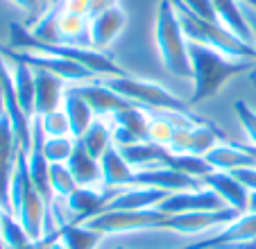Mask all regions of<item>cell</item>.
I'll return each instance as SVG.
<instances>
[{
	"label": "cell",
	"mask_w": 256,
	"mask_h": 249,
	"mask_svg": "<svg viewBox=\"0 0 256 249\" xmlns=\"http://www.w3.org/2000/svg\"><path fill=\"white\" fill-rule=\"evenodd\" d=\"M188 57H190V70H193V96H190V104H200V102L208 100V98L218 96L220 88L227 84L229 80L242 75L247 70H254V59H238L232 54H224L220 50L206 48L200 44H190L188 41Z\"/></svg>",
	"instance_id": "cell-1"
},
{
	"label": "cell",
	"mask_w": 256,
	"mask_h": 249,
	"mask_svg": "<svg viewBox=\"0 0 256 249\" xmlns=\"http://www.w3.org/2000/svg\"><path fill=\"white\" fill-rule=\"evenodd\" d=\"M10 48L14 50H28V52H39V54H52V57H62L68 62H75L91 70L96 77H122L127 75L109 54L98 52L86 46H68V44H44L39 38H34L25 25L10 23Z\"/></svg>",
	"instance_id": "cell-2"
},
{
	"label": "cell",
	"mask_w": 256,
	"mask_h": 249,
	"mask_svg": "<svg viewBox=\"0 0 256 249\" xmlns=\"http://www.w3.org/2000/svg\"><path fill=\"white\" fill-rule=\"evenodd\" d=\"M10 206L12 213L20 220V224L25 226L28 236L36 242L46 234H50V208L46 204V200L41 197V192L36 190L32 177L28 170V152L20 150L16 156V168L12 174V186H10Z\"/></svg>",
	"instance_id": "cell-3"
},
{
	"label": "cell",
	"mask_w": 256,
	"mask_h": 249,
	"mask_svg": "<svg viewBox=\"0 0 256 249\" xmlns=\"http://www.w3.org/2000/svg\"><path fill=\"white\" fill-rule=\"evenodd\" d=\"M154 41L159 48V57L164 66L174 77L190 80V57H188V38L184 34L179 14L174 10L172 0H159L154 18Z\"/></svg>",
	"instance_id": "cell-4"
},
{
	"label": "cell",
	"mask_w": 256,
	"mask_h": 249,
	"mask_svg": "<svg viewBox=\"0 0 256 249\" xmlns=\"http://www.w3.org/2000/svg\"><path fill=\"white\" fill-rule=\"evenodd\" d=\"M172 5H174V10H177L179 20H182V28H184V34L190 44H200V46H206V48L220 50V52H224V54H232V57L254 59L256 62L254 46L240 41L236 34H232L227 28H222L218 20L200 18L198 14L188 12L186 7L174 2V0H172Z\"/></svg>",
	"instance_id": "cell-5"
},
{
	"label": "cell",
	"mask_w": 256,
	"mask_h": 249,
	"mask_svg": "<svg viewBox=\"0 0 256 249\" xmlns=\"http://www.w3.org/2000/svg\"><path fill=\"white\" fill-rule=\"evenodd\" d=\"M102 84H106V86L112 88V91H116L118 96L127 98L130 102L143 106V109L174 111V114L198 116L188 102H184L182 98H177L174 93H170L168 88L156 84V82L140 80V77H132V75H122V77H104Z\"/></svg>",
	"instance_id": "cell-6"
},
{
	"label": "cell",
	"mask_w": 256,
	"mask_h": 249,
	"mask_svg": "<svg viewBox=\"0 0 256 249\" xmlns=\"http://www.w3.org/2000/svg\"><path fill=\"white\" fill-rule=\"evenodd\" d=\"M166 220V213L159 208H148V211H102L93 220L84 224L93 226L96 231L104 234H132V231L159 229V224Z\"/></svg>",
	"instance_id": "cell-7"
},
{
	"label": "cell",
	"mask_w": 256,
	"mask_h": 249,
	"mask_svg": "<svg viewBox=\"0 0 256 249\" xmlns=\"http://www.w3.org/2000/svg\"><path fill=\"white\" fill-rule=\"evenodd\" d=\"M0 54L2 57H14L20 59L23 64H28L32 70H46L50 75L62 77L64 82H70V84H80V82H91L93 72L86 70L84 66L75 62H68L62 57H52V54H39V52H28V50H14L10 46H0Z\"/></svg>",
	"instance_id": "cell-8"
},
{
	"label": "cell",
	"mask_w": 256,
	"mask_h": 249,
	"mask_svg": "<svg viewBox=\"0 0 256 249\" xmlns=\"http://www.w3.org/2000/svg\"><path fill=\"white\" fill-rule=\"evenodd\" d=\"M240 218L234 208H220V211H202V213H184V216H166V220L159 224L161 231H172V234L184 236H206L220 226L229 224L232 220Z\"/></svg>",
	"instance_id": "cell-9"
},
{
	"label": "cell",
	"mask_w": 256,
	"mask_h": 249,
	"mask_svg": "<svg viewBox=\"0 0 256 249\" xmlns=\"http://www.w3.org/2000/svg\"><path fill=\"white\" fill-rule=\"evenodd\" d=\"M156 208L161 213H166V216H184V213L220 211V208H227V206L211 188L200 186V188H190V190L170 192Z\"/></svg>",
	"instance_id": "cell-10"
},
{
	"label": "cell",
	"mask_w": 256,
	"mask_h": 249,
	"mask_svg": "<svg viewBox=\"0 0 256 249\" xmlns=\"http://www.w3.org/2000/svg\"><path fill=\"white\" fill-rule=\"evenodd\" d=\"M250 238H256V216L245 213V216L232 220L229 224L220 226V229L202 236L200 240H193V242L177 249H227L232 244L250 240Z\"/></svg>",
	"instance_id": "cell-11"
},
{
	"label": "cell",
	"mask_w": 256,
	"mask_h": 249,
	"mask_svg": "<svg viewBox=\"0 0 256 249\" xmlns=\"http://www.w3.org/2000/svg\"><path fill=\"white\" fill-rule=\"evenodd\" d=\"M72 91L80 93L84 100L88 102V106L93 109V114L98 118H112V116L120 114V111H127L132 106H136L134 102H130L127 98L118 96L116 91L102 84V82H80V84H72Z\"/></svg>",
	"instance_id": "cell-12"
},
{
	"label": "cell",
	"mask_w": 256,
	"mask_h": 249,
	"mask_svg": "<svg viewBox=\"0 0 256 249\" xmlns=\"http://www.w3.org/2000/svg\"><path fill=\"white\" fill-rule=\"evenodd\" d=\"M18 152L20 148L16 143V136L10 120H7L5 114H0V208H5V211H12L10 186H12V174H14Z\"/></svg>",
	"instance_id": "cell-13"
},
{
	"label": "cell",
	"mask_w": 256,
	"mask_h": 249,
	"mask_svg": "<svg viewBox=\"0 0 256 249\" xmlns=\"http://www.w3.org/2000/svg\"><path fill=\"white\" fill-rule=\"evenodd\" d=\"M125 25H127V14L120 5L88 18V46L93 50H98V52H104L118 38V34L122 32Z\"/></svg>",
	"instance_id": "cell-14"
},
{
	"label": "cell",
	"mask_w": 256,
	"mask_h": 249,
	"mask_svg": "<svg viewBox=\"0 0 256 249\" xmlns=\"http://www.w3.org/2000/svg\"><path fill=\"white\" fill-rule=\"evenodd\" d=\"M168 195L170 192L166 190L145 186L120 188V190L112 192V200H109L104 211H148V208H156Z\"/></svg>",
	"instance_id": "cell-15"
},
{
	"label": "cell",
	"mask_w": 256,
	"mask_h": 249,
	"mask_svg": "<svg viewBox=\"0 0 256 249\" xmlns=\"http://www.w3.org/2000/svg\"><path fill=\"white\" fill-rule=\"evenodd\" d=\"M132 186H145V188H156V190H166V192H179V190L200 188L202 184L193 177H186V174L177 172V170L161 166V168L134 172V184Z\"/></svg>",
	"instance_id": "cell-16"
},
{
	"label": "cell",
	"mask_w": 256,
	"mask_h": 249,
	"mask_svg": "<svg viewBox=\"0 0 256 249\" xmlns=\"http://www.w3.org/2000/svg\"><path fill=\"white\" fill-rule=\"evenodd\" d=\"M200 184H202V186H206V188H211V190L224 202V206L234 208V211L240 213V216H245V213H247L250 190H247V188L242 186L236 177H234V174L213 170V172L206 174V177H204Z\"/></svg>",
	"instance_id": "cell-17"
},
{
	"label": "cell",
	"mask_w": 256,
	"mask_h": 249,
	"mask_svg": "<svg viewBox=\"0 0 256 249\" xmlns=\"http://www.w3.org/2000/svg\"><path fill=\"white\" fill-rule=\"evenodd\" d=\"M109 200H112L109 192H102L93 186H78L66 197V204L68 211L72 213V222L84 224V222L93 220L96 216H100L106 208Z\"/></svg>",
	"instance_id": "cell-18"
},
{
	"label": "cell",
	"mask_w": 256,
	"mask_h": 249,
	"mask_svg": "<svg viewBox=\"0 0 256 249\" xmlns=\"http://www.w3.org/2000/svg\"><path fill=\"white\" fill-rule=\"evenodd\" d=\"M34 84H36V93H34V116H46L50 111L62 109L64 96V80L57 75H50L46 70H34Z\"/></svg>",
	"instance_id": "cell-19"
},
{
	"label": "cell",
	"mask_w": 256,
	"mask_h": 249,
	"mask_svg": "<svg viewBox=\"0 0 256 249\" xmlns=\"http://www.w3.org/2000/svg\"><path fill=\"white\" fill-rule=\"evenodd\" d=\"M100 170H102V184L109 190H120V188H130L134 184V170L125 161L120 150L116 145L106 150L100 156Z\"/></svg>",
	"instance_id": "cell-20"
},
{
	"label": "cell",
	"mask_w": 256,
	"mask_h": 249,
	"mask_svg": "<svg viewBox=\"0 0 256 249\" xmlns=\"http://www.w3.org/2000/svg\"><path fill=\"white\" fill-rule=\"evenodd\" d=\"M211 168L218 170V172H236V170L242 168H256V158L247 152L242 145H227V143H220L206 154Z\"/></svg>",
	"instance_id": "cell-21"
},
{
	"label": "cell",
	"mask_w": 256,
	"mask_h": 249,
	"mask_svg": "<svg viewBox=\"0 0 256 249\" xmlns=\"http://www.w3.org/2000/svg\"><path fill=\"white\" fill-rule=\"evenodd\" d=\"M2 57V54H0ZM10 64V72H12V84H14V93L18 100L20 109L25 111L28 118L34 116V93H36V84H34V70L23 64L20 59L14 57H2Z\"/></svg>",
	"instance_id": "cell-22"
},
{
	"label": "cell",
	"mask_w": 256,
	"mask_h": 249,
	"mask_svg": "<svg viewBox=\"0 0 256 249\" xmlns=\"http://www.w3.org/2000/svg\"><path fill=\"white\" fill-rule=\"evenodd\" d=\"M120 154L132 166V170L138 172V170H150V168H161V166H166L172 152H170L168 148H164V145L152 143V140H143V143L122 148Z\"/></svg>",
	"instance_id": "cell-23"
},
{
	"label": "cell",
	"mask_w": 256,
	"mask_h": 249,
	"mask_svg": "<svg viewBox=\"0 0 256 249\" xmlns=\"http://www.w3.org/2000/svg\"><path fill=\"white\" fill-rule=\"evenodd\" d=\"M208 2H211L213 12H216L218 23L222 25V28H227L232 34H236L240 41L254 46L252 44V30L247 25L245 14H242L240 0H208Z\"/></svg>",
	"instance_id": "cell-24"
},
{
	"label": "cell",
	"mask_w": 256,
	"mask_h": 249,
	"mask_svg": "<svg viewBox=\"0 0 256 249\" xmlns=\"http://www.w3.org/2000/svg\"><path fill=\"white\" fill-rule=\"evenodd\" d=\"M66 166L70 168L72 179H75L78 186H93L96 188L98 184H102L100 161H98L96 156H91L80 140H75V150H72L70 158L66 161Z\"/></svg>",
	"instance_id": "cell-25"
},
{
	"label": "cell",
	"mask_w": 256,
	"mask_h": 249,
	"mask_svg": "<svg viewBox=\"0 0 256 249\" xmlns=\"http://www.w3.org/2000/svg\"><path fill=\"white\" fill-rule=\"evenodd\" d=\"M62 109L66 111V118L70 122V136L72 138H82V134L91 127V122L96 120V114L88 106V102L84 100L80 93H75L72 88H68L64 96Z\"/></svg>",
	"instance_id": "cell-26"
},
{
	"label": "cell",
	"mask_w": 256,
	"mask_h": 249,
	"mask_svg": "<svg viewBox=\"0 0 256 249\" xmlns=\"http://www.w3.org/2000/svg\"><path fill=\"white\" fill-rule=\"evenodd\" d=\"M59 240L64 242L66 249H96L102 240V234L96 231L88 224H80V222H64L57 229Z\"/></svg>",
	"instance_id": "cell-27"
},
{
	"label": "cell",
	"mask_w": 256,
	"mask_h": 249,
	"mask_svg": "<svg viewBox=\"0 0 256 249\" xmlns=\"http://www.w3.org/2000/svg\"><path fill=\"white\" fill-rule=\"evenodd\" d=\"M57 28H59V44H68V46H88V18L86 16H78L70 12H62L59 10V18H57Z\"/></svg>",
	"instance_id": "cell-28"
},
{
	"label": "cell",
	"mask_w": 256,
	"mask_h": 249,
	"mask_svg": "<svg viewBox=\"0 0 256 249\" xmlns=\"http://www.w3.org/2000/svg\"><path fill=\"white\" fill-rule=\"evenodd\" d=\"M80 143L86 148V152L91 156H96L100 161V156L106 152V150L112 148V124L106 122V118H96L91 122L86 132L82 134V138H78Z\"/></svg>",
	"instance_id": "cell-29"
},
{
	"label": "cell",
	"mask_w": 256,
	"mask_h": 249,
	"mask_svg": "<svg viewBox=\"0 0 256 249\" xmlns=\"http://www.w3.org/2000/svg\"><path fill=\"white\" fill-rule=\"evenodd\" d=\"M150 116L148 114V109H143V106H132V109L127 111H120V114L112 116V122L114 124H120V127H125L130 134H134L138 140H148V132H150Z\"/></svg>",
	"instance_id": "cell-30"
},
{
	"label": "cell",
	"mask_w": 256,
	"mask_h": 249,
	"mask_svg": "<svg viewBox=\"0 0 256 249\" xmlns=\"http://www.w3.org/2000/svg\"><path fill=\"white\" fill-rule=\"evenodd\" d=\"M166 168H172L177 172L186 174V177H193L198 182H202L206 174L213 172L211 163L204 156H198V154H170Z\"/></svg>",
	"instance_id": "cell-31"
},
{
	"label": "cell",
	"mask_w": 256,
	"mask_h": 249,
	"mask_svg": "<svg viewBox=\"0 0 256 249\" xmlns=\"http://www.w3.org/2000/svg\"><path fill=\"white\" fill-rule=\"evenodd\" d=\"M0 231H2V244H5V249H18V247L34 242L28 236L25 226L20 224L18 218L12 211H5V208L0 213Z\"/></svg>",
	"instance_id": "cell-32"
},
{
	"label": "cell",
	"mask_w": 256,
	"mask_h": 249,
	"mask_svg": "<svg viewBox=\"0 0 256 249\" xmlns=\"http://www.w3.org/2000/svg\"><path fill=\"white\" fill-rule=\"evenodd\" d=\"M75 140L72 136H46L44 140V156L48 163H66L70 158L72 150H75Z\"/></svg>",
	"instance_id": "cell-33"
},
{
	"label": "cell",
	"mask_w": 256,
	"mask_h": 249,
	"mask_svg": "<svg viewBox=\"0 0 256 249\" xmlns=\"http://www.w3.org/2000/svg\"><path fill=\"white\" fill-rule=\"evenodd\" d=\"M50 186H52V192L59 200H66L78 188L70 168H68L66 163H50Z\"/></svg>",
	"instance_id": "cell-34"
},
{
	"label": "cell",
	"mask_w": 256,
	"mask_h": 249,
	"mask_svg": "<svg viewBox=\"0 0 256 249\" xmlns=\"http://www.w3.org/2000/svg\"><path fill=\"white\" fill-rule=\"evenodd\" d=\"M174 130H177V127L166 118V114L154 111V114L150 116V132H148V140L168 148L170 140H172V136H174Z\"/></svg>",
	"instance_id": "cell-35"
},
{
	"label": "cell",
	"mask_w": 256,
	"mask_h": 249,
	"mask_svg": "<svg viewBox=\"0 0 256 249\" xmlns=\"http://www.w3.org/2000/svg\"><path fill=\"white\" fill-rule=\"evenodd\" d=\"M234 114H236L238 122H240L242 132L247 136V145L256 148V111L245 100H238L234 102Z\"/></svg>",
	"instance_id": "cell-36"
},
{
	"label": "cell",
	"mask_w": 256,
	"mask_h": 249,
	"mask_svg": "<svg viewBox=\"0 0 256 249\" xmlns=\"http://www.w3.org/2000/svg\"><path fill=\"white\" fill-rule=\"evenodd\" d=\"M39 118H41V124H44L46 136H70V122H68L64 109L50 111V114L39 116Z\"/></svg>",
	"instance_id": "cell-37"
},
{
	"label": "cell",
	"mask_w": 256,
	"mask_h": 249,
	"mask_svg": "<svg viewBox=\"0 0 256 249\" xmlns=\"http://www.w3.org/2000/svg\"><path fill=\"white\" fill-rule=\"evenodd\" d=\"M174 2H179V5L186 7V10L193 12V14H198L200 18L218 20L216 18V12H213V7H211V2H208V0H174Z\"/></svg>",
	"instance_id": "cell-38"
},
{
	"label": "cell",
	"mask_w": 256,
	"mask_h": 249,
	"mask_svg": "<svg viewBox=\"0 0 256 249\" xmlns=\"http://www.w3.org/2000/svg\"><path fill=\"white\" fill-rule=\"evenodd\" d=\"M232 174L250 192H256V168H242V170H236V172H232Z\"/></svg>",
	"instance_id": "cell-39"
},
{
	"label": "cell",
	"mask_w": 256,
	"mask_h": 249,
	"mask_svg": "<svg viewBox=\"0 0 256 249\" xmlns=\"http://www.w3.org/2000/svg\"><path fill=\"white\" fill-rule=\"evenodd\" d=\"M242 14H245L247 25H250V30H252V44H254V48H256V7L242 2ZM252 75H256V64H254V72H252Z\"/></svg>",
	"instance_id": "cell-40"
},
{
	"label": "cell",
	"mask_w": 256,
	"mask_h": 249,
	"mask_svg": "<svg viewBox=\"0 0 256 249\" xmlns=\"http://www.w3.org/2000/svg\"><path fill=\"white\" fill-rule=\"evenodd\" d=\"M114 7H118V0H91V5H88V18L102 14V12L114 10Z\"/></svg>",
	"instance_id": "cell-41"
},
{
	"label": "cell",
	"mask_w": 256,
	"mask_h": 249,
	"mask_svg": "<svg viewBox=\"0 0 256 249\" xmlns=\"http://www.w3.org/2000/svg\"><path fill=\"white\" fill-rule=\"evenodd\" d=\"M39 242H41V249H66V247H64V242L59 240L57 229L50 231V234H46L44 238L39 240Z\"/></svg>",
	"instance_id": "cell-42"
},
{
	"label": "cell",
	"mask_w": 256,
	"mask_h": 249,
	"mask_svg": "<svg viewBox=\"0 0 256 249\" xmlns=\"http://www.w3.org/2000/svg\"><path fill=\"white\" fill-rule=\"evenodd\" d=\"M14 5H18L20 10L30 12V14H34V12H39L41 5H44V0H12Z\"/></svg>",
	"instance_id": "cell-43"
},
{
	"label": "cell",
	"mask_w": 256,
	"mask_h": 249,
	"mask_svg": "<svg viewBox=\"0 0 256 249\" xmlns=\"http://www.w3.org/2000/svg\"><path fill=\"white\" fill-rule=\"evenodd\" d=\"M247 213L256 216V192H250V200H247Z\"/></svg>",
	"instance_id": "cell-44"
},
{
	"label": "cell",
	"mask_w": 256,
	"mask_h": 249,
	"mask_svg": "<svg viewBox=\"0 0 256 249\" xmlns=\"http://www.w3.org/2000/svg\"><path fill=\"white\" fill-rule=\"evenodd\" d=\"M2 70H5V59L0 57V98H2Z\"/></svg>",
	"instance_id": "cell-45"
},
{
	"label": "cell",
	"mask_w": 256,
	"mask_h": 249,
	"mask_svg": "<svg viewBox=\"0 0 256 249\" xmlns=\"http://www.w3.org/2000/svg\"><path fill=\"white\" fill-rule=\"evenodd\" d=\"M18 249H41V242L36 240V242H30V244H25V247H18Z\"/></svg>",
	"instance_id": "cell-46"
},
{
	"label": "cell",
	"mask_w": 256,
	"mask_h": 249,
	"mask_svg": "<svg viewBox=\"0 0 256 249\" xmlns=\"http://www.w3.org/2000/svg\"><path fill=\"white\" fill-rule=\"evenodd\" d=\"M242 148H245V150H247V152H250V154H252V156H254V158H256V148H252V145H247V143H245V145H242Z\"/></svg>",
	"instance_id": "cell-47"
},
{
	"label": "cell",
	"mask_w": 256,
	"mask_h": 249,
	"mask_svg": "<svg viewBox=\"0 0 256 249\" xmlns=\"http://www.w3.org/2000/svg\"><path fill=\"white\" fill-rule=\"evenodd\" d=\"M0 213H2V208H0ZM0 249H5V244H2V231H0Z\"/></svg>",
	"instance_id": "cell-48"
},
{
	"label": "cell",
	"mask_w": 256,
	"mask_h": 249,
	"mask_svg": "<svg viewBox=\"0 0 256 249\" xmlns=\"http://www.w3.org/2000/svg\"><path fill=\"white\" fill-rule=\"evenodd\" d=\"M0 114H5V111H2V98H0Z\"/></svg>",
	"instance_id": "cell-49"
},
{
	"label": "cell",
	"mask_w": 256,
	"mask_h": 249,
	"mask_svg": "<svg viewBox=\"0 0 256 249\" xmlns=\"http://www.w3.org/2000/svg\"><path fill=\"white\" fill-rule=\"evenodd\" d=\"M252 82H254V86H256V75H252Z\"/></svg>",
	"instance_id": "cell-50"
},
{
	"label": "cell",
	"mask_w": 256,
	"mask_h": 249,
	"mask_svg": "<svg viewBox=\"0 0 256 249\" xmlns=\"http://www.w3.org/2000/svg\"><path fill=\"white\" fill-rule=\"evenodd\" d=\"M116 249H122V247H116Z\"/></svg>",
	"instance_id": "cell-51"
}]
</instances>
